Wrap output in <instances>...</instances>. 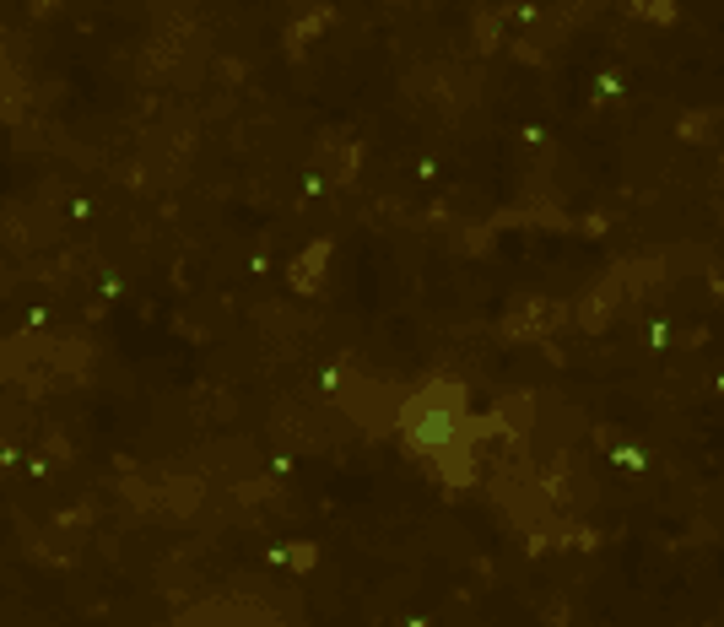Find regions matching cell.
I'll return each instance as SVG.
<instances>
[{
  "label": "cell",
  "mask_w": 724,
  "mask_h": 627,
  "mask_svg": "<svg viewBox=\"0 0 724 627\" xmlns=\"http://www.w3.org/2000/svg\"><path fill=\"white\" fill-rule=\"evenodd\" d=\"M276 557H287L292 568H314V546H303V541L292 546V552H276Z\"/></svg>",
  "instance_id": "cell-6"
},
{
  "label": "cell",
  "mask_w": 724,
  "mask_h": 627,
  "mask_svg": "<svg viewBox=\"0 0 724 627\" xmlns=\"http://www.w3.org/2000/svg\"><path fill=\"white\" fill-rule=\"evenodd\" d=\"M325 22H330V11H308L303 22H292V33L281 38V44H287V55H292V60H303V44L325 33Z\"/></svg>",
  "instance_id": "cell-4"
},
{
  "label": "cell",
  "mask_w": 724,
  "mask_h": 627,
  "mask_svg": "<svg viewBox=\"0 0 724 627\" xmlns=\"http://www.w3.org/2000/svg\"><path fill=\"white\" fill-rule=\"evenodd\" d=\"M357 157H362V146L352 136H319V173H325L330 184H352L357 179Z\"/></svg>",
  "instance_id": "cell-2"
},
{
  "label": "cell",
  "mask_w": 724,
  "mask_h": 627,
  "mask_svg": "<svg viewBox=\"0 0 724 627\" xmlns=\"http://www.w3.org/2000/svg\"><path fill=\"white\" fill-rule=\"evenodd\" d=\"M0 292H6V271H0Z\"/></svg>",
  "instance_id": "cell-7"
},
{
  "label": "cell",
  "mask_w": 724,
  "mask_h": 627,
  "mask_svg": "<svg viewBox=\"0 0 724 627\" xmlns=\"http://www.w3.org/2000/svg\"><path fill=\"white\" fill-rule=\"evenodd\" d=\"M503 44V11H481L476 17V49H498Z\"/></svg>",
  "instance_id": "cell-5"
},
{
  "label": "cell",
  "mask_w": 724,
  "mask_h": 627,
  "mask_svg": "<svg viewBox=\"0 0 724 627\" xmlns=\"http://www.w3.org/2000/svg\"><path fill=\"white\" fill-rule=\"evenodd\" d=\"M557 325H562V303H552V298H519L514 314L503 319V336L508 341H541V336H552Z\"/></svg>",
  "instance_id": "cell-1"
},
{
  "label": "cell",
  "mask_w": 724,
  "mask_h": 627,
  "mask_svg": "<svg viewBox=\"0 0 724 627\" xmlns=\"http://www.w3.org/2000/svg\"><path fill=\"white\" fill-rule=\"evenodd\" d=\"M325 265H330V238H319V244L303 249V260H292L287 282L298 292H319V282H325Z\"/></svg>",
  "instance_id": "cell-3"
}]
</instances>
